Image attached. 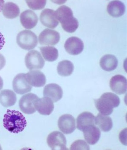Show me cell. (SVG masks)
<instances>
[{"mask_svg":"<svg viewBox=\"0 0 127 150\" xmlns=\"http://www.w3.org/2000/svg\"><path fill=\"white\" fill-rule=\"evenodd\" d=\"M107 11L109 14L114 18H119L124 15L126 11V6L122 2L113 1L108 4Z\"/></svg>","mask_w":127,"mask_h":150,"instance_id":"19","label":"cell"},{"mask_svg":"<svg viewBox=\"0 0 127 150\" xmlns=\"http://www.w3.org/2000/svg\"><path fill=\"white\" fill-rule=\"evenodd\" d=\"M95 104L100 113L104 115H110L115 108L118 107L120 100L118 96L111 93L103 94L99 99L94 100Z\"/></svg>","mask_w":127,"mask_h":150,"instance_id":"3","label":"cell"},{"mask_svg":"<svg viewBox=\"0 0 127 150\" xmlns=\"http://www.w3.org/2000/svg\"><path fill=\"white\" fill-rule=\"evenodd\" d=\"M38 18L35 12L30 10L24 11L20 15V21L23 28L28 30L36 27Z\"/></svg>","mask_w":127,"mask_h":150,"instance_id":"17","label":"cell"},{"mask_svg":"<svg viewBox=\"0 0 127 150\" xmlns=\"http://www.w3.org/2000/svg\"><path fill=\"white\" fill-rule=\"evenodd\" d=\"M13 88L15 93L23 95L29 93L32 89L26 80L25 74H19L17 75L13 81Z\"/></svg>","mask_w":127,"mask_h":150,"instance_id":"8","label":"cell"},{"mask_svg":"<svg viewBox=\"0 0 127 150\" xmlns=\"http://www.w3.org/2000/svg\"><path fill=\"white\" fill-rule=\"evenodd\" d=\"M82 132H83L85 139L91 145L97 143L101 137L100 129L95 125H92L85 127Z\"/></svg>","mask_w":127,"mask_h":150,"instance_id":"18","label":"cell"},{"mask_svg":"<svg viewBox=\"0 0 127 150\" xmlns=\"http://www.w3.org/2000/svg\"><path fill=\"white\" fill-rule=\"evenodd\" d=\"M6 64V59L1 54H0V70L3 68Z\"/></svg>","mask_w":127,"mask_h":150,"instance_id":"30","label":"cell"},{"mask_svg":"<svg viewBox=\"0 0 127 150\" xmlns=\"http://www.w3.org/2000/svg\"><path fill=\"white\" fill-rule=\"evenodd\" d=\"M17 101V96L11 90L5 89L0 93V103L4 107H9L15 104Z\"/></svg>","mask_w":127,"mask_h":150,"instance_id":"22","label":"cell"},{"mask_svg":"<svg viewBox=\"0 0 127 150\" xmlns=\"http://www.w3.org/2000/svg\"><path fill=\"white\" fill-rule=\"evenodd\" d=\"M25 63L27 67L30 70L42 69L45 61L38 51L36 50L29 51L26 55Z\"/></svg>","mask_w":127,"mask_h":150,"instance_id":"5","label":"cell"},{"mask_svg":"<svg viewBox=\"0 0 127 150\" xmlns=\"http://www.w3.org/2000/svg\"><path fill=\"white\" fill-rule=\"evenodd\" d=\"M29 8L33 10H38L44 8L47 3V1H26Z\"/></svg>","mask_w":127,"mask_h":150,"instance_id":"27","label":"cell"},{"mask_svg":"<svg viewBox=\"0 0 127 150\" xmlns=\"http://www.w3.org/2000/svg\"><path fill=\"white\" fill-rule=\"evenodd\" d=\"M0 150H2L1 147V145H0Z\"/></svg>","mask_w":127,"mask_h":150,"instance_id":"34","label":"cell"},{"mask_svg":"<svg viewBox=\"0 0 127 150\" xmlns=\"http://www.w3.org/2000/svg\"><path fill=\"white\" fill-rule=\"evenodd\" d=\"M42 56L46 61L54 62L57 59L59 53L57 49L52 46H45L40 47Z\"/></svg>","mask_w":127,"mask_h":150,"instance_id":"25","label":"cell"},{"mask_svg":"<svg viewBox=\"0 0 127 150\" xmlns=\"http://www.w3.org/2000/svg\"><path fill=\"white\" fill-rule=\"evenodd\" d=\"M74 70V66L73 63L69 60H63L58 64L57 67V73L62 76H70Z\"/></svg>","mask_w":127,"mask_h":150,"instance_id":"26","label":"cell"},{"mask_svg":"<svg viewBox=\"0 0 127 150\" xmlns=\"http://www.w3.org/2000/svg\"><path fill=\"white\" fill-rule=\"evenodd\" d=\"M35 106L36 110L40 114L44 115L51 114L54 108V102L47 97L38 99L35 103Z\"/></svg>","mask_w":127,"mask_h":150,"instance_id":"16","label":"cell"},{"mask_svg":"<svg viewBox=\"0 0 127 150\" xmlns=\"http://www.w3.org/2000/svg\"><path fill=\"white\" fill-rule=\"evenodd\" d=\"M2 12L4 16L8 19H14L19 15L20 11L18 6L13 2L6 3L3 7Z\"/></svg>","mask_w":127,"mask_h":150,"instance_id":"24","label":"cell"},{"mask_svg":"<svg viewBox=\"0 0 127 150\" xmlns=\"http://www.w3.org/2000/svg\"><path fill=\"white\" fill-rule=\"evenodd\" d=\"M4 5V1L3 0H0V12L2 11L3 7Z\"/></svg>","mask_w":127,"mask_h":150,"instance_id":"32","label":"cell"},{"mask_svg":"<svg viewBox=\"0 0 127 150\" xmlns=\"http://www.w3.org/2000/svg\"><path fill=\"white\" fill-rule=\"evenodd\" d=\"M60 40V34L56 30L50 29L44 30L39 36V42L41 45L54 46Z\"/></svg>","mask_w":127,"mask_h":150,"instance_id":"9","label":"cell"},{"mask_svg":"<svg viewBox=\"0 0 127 150\" xmlns=\"http://www.w3.org/2000/svg\"><path fill=\"white\" fill-rule=\"evenodd\" d=\"M40 21L44 26L51 29L55 28L59 23L55 11L50 9L47 8L42 11L40 15Z\"/></svg>","mask_w":127,"mask_h":150,"instance_id":"14","label":"cell"},{"mask_svg":"<svg viewBox=\"0 0 127 150\" xmlns=\"http://www.w3.org/2000/svg\"><path fill=\"white\" fill-rule=\"evenodd\" d=\"M95 124L104 132L110 131L113 127L112 119L110 117L99 113L95 118Z\"/></svg>","mask_w":127,"mask_h":150,"instance_id":"23","label":"cell"},{"mask_svg":"<svg viewBox=\"0 0 127 150\" xmlns=\"http://www.w3.org/2000/svg\"><path fill=\"white\" fill-rule=\"evenodd\" d=\"M39 97L35 94L24 95L19 100V107L21 111L26 114H32L36 112L35 103Z\"/></svg>","mask_w":127,"mask_h":150,"instance_id":"7","label":"cell"},{"mask_svg":"<svg viewBox=\"0 0 127 150\" xmlns=\"http://www.w3.org/2000/svg\"><path fill=\"white\" fill-rule=\"evenodd\" d=\"M56 15L65 31L73 33L78 29L79 22L73 17V11L69 7L66 5L61 6L56 11Z\"/></svg>","mask_w":127,"mask_h":150,"instance_id":"2","label":"cell"},{"mask_svg":"<svg viewBox=\"0 0 127 150\" xmlns=\"http://www.w3.org/2000/svg\"><path fill=\"white\" fill-rule=\"evenodd\" d=\"M5 43V38L1 33L0 32V50L3 47Z\"/></svg>","mask_w":127,"mask_h":150,"instance_id":"31","label":"cell"},{"mask_svg":"<svg viewBox=\"0 0 127 150\" xmlns=\"http://www.w3.org/2000/svg\"><path fill=\"white\" fill-rule=\"evenodd\" d=\"M3 80L2 78L0 76V90L3 88Z\"/></svg>","mask_w":127,"mask_h":150,"instance_id":"33","label":"cell"},{"mask_svg":"<svg viewBox=\"0 0 127 150\" xmlns=\"http://www.w3.org/2000/svg\"><path fill=\"white\" fill-rule=\"evenodd\" d=\"M27 124L24 115L18 111L8 109L4 117V127L12 133L18 134L22 132Z\"/></svg>","mask_w":127,"mask_h":150,"instance_id":"1","label":"cell"},{"mask_svg":"<svg viewBox=\"0 0 127 150\" xmlns=\"http://www.w3.org/2000/svg\"><path fill=\"white\" fill-rule=\"evenodd\" d=\"M26 79L28 83L32 86L41 87L46 83V78L45 75L39 70H30L25 74Z\"/></svg>","mask_w":127,"mask_h":150,"instance_id":"13","label":"cell"},{"mask_svg":"<svg viewBox=\"0 0 127 150\" xmlns=\"http://www.w3.org/2000/svg\"><path fill=\"white\" fill-rule=\"evenodd\" d=\"M43 94L44 96L50 98L54 103H56L63 97V89L57 84H49L44 88Z\"/></svg>","mask_w":127,"mask_h":150,"instance_id":"15","label":"cell"},{"mask_svg":"<svg viewBox=\"0 0 127 150\" xmlns=\"http://www.w3.org/2000/svg\"><path fill=\"white\" fill-rule=\"evenodd\" d=\"M118 65V60L115 56L106 54L101 59L100 65L104 71L111 72L116 69Z\"/></svg>","mask_w":127,"mask_h":150,"instance_id":"20","label":"cell"},{"mask_svg":"<svg viewBox=\"0 0 127 150\" xmlns=\"http://www.w3.org/2000/svg\"><path fill=\"white\" fill-rule=\"evenodd\" d=\"M110 87L113 92L117 94L122 95L127 92V81L125 76L121 75H116L110 80Z\"/></svg>","mask_w":127,"mask_h":150,"instance_id":"11","label":"cell"},{"mask_svg":"<svg viewBox=\"0 0 127 150\" xmlns=\"http://www.w3.org/2000/svg\"><path fill=\"white\" fill-rule=\"evenodd\" d=\"M58 125L59 130L65 134L72 133L76 129L75 120L71 115L65 114L59 119Z\"/></svg>","mask_w":127,"mask_h":150,"instance_id":"10","label":"cell"},{"mask_svg":"<svg viewBox=\"0 0 127 150\" xmlns=\"http://www.w3.org/2000/svg\"><path fill=\"white\" fill-rule=\"evenodd\" d=\"M95 117L92 113L84 112L80 114L76 119L77 128L82 131L85 127L95 124Z\"/></svg>","mask_w":127,"mask_h":150,"instance_id":"21","label":"cell"},{"mask_svg":"<svg viewBox=\"0 0 127 150\" xmlns=\"http://www.w3.org/2000/svg\"><path fill=\"white\" fill-rule=\"evenodd\" d=\"M47 141L48 145L52 150H68L66 148L65 136L58 131H55L49 134Z\"/></svg>","mask_w":127,"mask_h":150,"instance_id":"6","label":"cell"},{"mask_svg":"<svg viewBox=\"0 0 127 150\" xmlns=\"http://www.w3.org/2000/svg\"><path fill=\"white\" fill-rule=\"evenodd\" d=\"M127 129L122 130L119 134V140L121 142L124 144L127 145Z\"/></svg>","mask_w":127,"mask_h":150,"instance_id":"29","label":"cell"},{"mask_svg":"<svg viewBox=\"0 0 127 150\" xmlns=\"http://www.w3.org/2000/svg\"><path fill=\"white\" fill-rule=\"evenodd\" d=\"M64 48L66 52L70 55H79L83 50V42L77 37H70L66 41Z\"/></svg>","mask_w":127,"mask_h":150,"instance_id":"12","label":"cell"},{"mask_svg":"<svg viewBox=\"0 0 127 150\" xmlns=\"http://www.w3.org/2000/svg\"><path fill=\"white\" fill-rule=\"evenodd\" d=\"M70 150H90V148L89 144L85 141L83 140H78L75 141L71 144Z\"/></svg>","mask_w":127,"mask_h":150,"instance_id":"28","label":"cell"},{"mask_svg":"<svg viewBox=\"0 0 127 150\" xmlns=\"http://www.w3.org/2000/svg\"><path fill=\"white\" fill-rule=\"evenodd\" d=\"M17 43L23 49L26 50H31L37 46V37L30 30H23L19 33L17 35Z\"/></svg>","mask_w":127,"mask_h":150,"instance_id":"4","label":"cell"}]
</instances>
